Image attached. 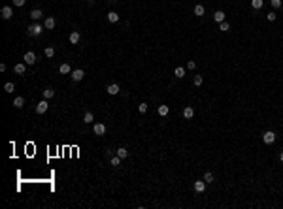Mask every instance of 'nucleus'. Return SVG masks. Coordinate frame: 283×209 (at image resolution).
<instances>
[{
  "label": "nucleus",
  "mask_w": 283,
  "mask_h": 209,
  "mask_svg": "<svg viewBox=\"0 0 283 209\" xmlns=\"http://www.w3.org/2000/svg\"><path fill=\"white\" fill-rule=\"evenodd\" d=\"M43 29H45V26H42L38 21H36V23H32L30 26H27V34H29V36H32V38H38V36H42Z\"/></svg>",
  "instance_id": "f257e3e1"
},
{
  "label": "nucleus",
  "mask_w": 283,
  "mask_h": 209,
  "mask_svg": "<svg viewBox=\"0 0 283 209\" xmlns=\"http://www.w3.org/2000/svg\"><path fill=\"white\" fill-rule=\"evenodd\" d=\"M262 141L266 143V145H272L274 141H276V134H274L272 130H268V132H264L262 134Z\"/></svg>",
  "instance_id": "f03ea898"
},
{
  "label": "nucleus",
  "mask_w": 283,
  "mask_h": 209,
  "mask_svg": "<svg viewBox=\"0 0 283 209\" xmlns=\"http://www.w3.org/2000/svg\"><path fill=\"white\" fill-rule=\"evenodd\" d=\"M106 130H108V128H106V124H104V123H96V124L93 126V132H94L96 136H104V134H106Z\"/></svg>",
  "instance_id": "7ed1b4c3"
},
{
  "label": "nucleus",
  "mask_w": 283,
  "mask_h": 209,
  "mask_svg": "<svg viewBox=\"0 0 283 209\" xmlns=\"http://www.w3.org/2000/svg\"><path fill=\"white\" fill-rule=\"evenodd\" d=\"M0 15H2V19L10 21V19L13 17V11H11V8H10V6H4L2 10H0Z\"/></svg>",
  "instance_id": "20e7f679"
},
{
  "label": "nucleus",
  "mask_w": 283,
  "mask_h": 209,
  "mask_svg": "<svg viewBox=\"0 0 283 209\" xmlns=\"http://www.w3.org/2000/svg\"><path fill=\"white\" fill-rule=\"evenodd\" d=\"M47 107H49V102H47V100H42V102L38 104V106H36V113H45L47 111Z\"/></svg>",
  "instance_id": "39448f33"
},
{
  "label": "nucleus",
  "mask_w": 283,
  "mask_h": 209,
  "mask_svg": "<svg viewBox=\"0 0 283 209\" xmlns=\"http://www.w3.org/2000/svg\"><path fill=\"white\" fill-rule=\"evenodd\" d=\"M70 75H72V79H74V81H81V79L85 77V72H83L81 68H78V70H74Z\"/></svg>",
  "instance_id": "423d86ee"
},
{
  "label": "nucleus",
  "mask_w": 283,
  "mask_h": 209,
  "mask_svg": "<svg viewBox=\"0 0 283 209\" xmlns=\"http://www.w3.org/2000/svg\"><path fill=\"white\" fill-rule=\"evenodd\" d=\"M68 40H70V43H72V45H75V43H79V40H81V34H79L78 30H74V32H70Z\"/></svg>",
  "instance_id": "0eeeda50"
},
{
  "label": "nucleus",
  "mask_w": 283,
  "mask_h": 209,
  "mask_svg": "<svg viewBox=\"0 0 283 209\" xmlns=\"http://www.w3.org/2000/svg\"><path fill=\"white\" fill-rule=\"evenodd\" d=\"M23 60H25V62L30 66V64H34V62H36V55L32 53V51H27V53H25V57H23Z\"/></svg>",
  "instance_id": "6e6552de"
},
{
  "label": "nucleus",
  "mask_w": 283,
  "mask_h": 209,
  "mask_svg": "<svg viewBox=\"0 0 283 209\" xmlns=\"http://www.w3.org/2000/svg\"><path fill=\"white\" fill-rule=\"evenodd\" d=\"M43 26H45L47 30H53L55 26H57V21H55V17H47L45 21H43Z\"/></svg>",
  "instance_id": "1a4fd4ad"
},
{
  "label": "nucleus",
  "mask_w": 283,
  "mask_h": 209,
  "mask_svg": "<svg viewBox=\"0 0 283 209\" xmlns=\"http://www.w3.org/2000/svg\"><path fill=\"white\" fill-rule=\"evenodd\" d=\"M108 94H111V96H115V94H119V91H121V89H119V85H117V83H111V85H108Z\"/></svg>",
  "instance_id": "9d476101"
},
{
  "label": "nucleus",
  "mask_w": 283,
  "mask_h": 209,
  "mask_svg": "<svg viewBox=\"0 0 283 209\" xmlns=\"http://www.w3.org/2000/svg\"><path fill=\"white\" fill-rule=\"evenodd\" d=\"M157 113L161 115V117H166V115L170 113V107H168V106H164V104H162V106H159V107H157Z\"/></svg>",
  "instance_id": "9b49d317"
},
{
  "label": "nucleus",
  "mask_w": 283,
  "mask_h": 209,
  "mask_svg": "<svg viewBox=\"0 0 283 209\" xmlns=\"http://www.w3.org/2000/svg\"><path fill=\"white\" fill-rule=\"evenodd\" d=\"M42 15H43V11L40 10V8H36V10L30 11V17H32L34 21H40V19H42Z\"/></svg>",
  "instance_id": "f8f14e48"
},
{
  "label": "nucleus",
  "mask_w": 283,
  "mask_h": 209,
  "mask_svg": "<svg viewBox=\"0 0 283 209\" xmlns=\"http://www.w3.org/2000/svg\"><path fill=\"white\" fill-rule=\"evenodd\" d=\"M183 117H185V119H193L194 117V109L191 106H187L185 109H183Z\"/></svg>",
  "instance_id": "ddd939ff"
},
{
  "label": "nucleus",
  "mask_w": 283,
  "mask_h": 209,
  "mask_svg": "<svg viewBox=\"0 0 283 209\" xmlns=\"http://www.w3.org/2000/svg\"><path fill=\"white\" fill-rule=\"evenodd\" d=\"M213 21H215V23H223V21H225V13H223L221 10L215 11V13H213Z\"/></svg>",
  "instance_id": "4468645a"
},
{
  "label": "nucleus",
  "mask_w": 283,
  "mask_h": 209,
  "mask_svg": "<svg viewBox=\"0 0 283 209\" xmlns=\"http://www.w3.org/2000/svg\"><path fill=\"white\" fill-rule=\"evenodd\" d=\"M23 106H25V98H23V96H17V98L13 100V107H17V109H21Z\"/></svg>",
  "instance_id": "2eb2a0df"
},
{
  "label": "nucleus",
  "mask_w": 283,
  "mask_h": 209,
  "mask_svg": "<svg viewBox=\"0 0 283 209\" xmlns=\"http://www.w3.org/2000/svg\"><path fill=\"white\" fill-rule=\"evenodd\" d=\"M194 190H196V192H204L206 190V181H196V183H194Z\"/></svg>",
  "instance_id": "dca6fc26"
},
{
  "label": "nucleus",
  "mask_w": 283,
  "mask_h": 209,
  "mask_svg": "<svg viewBox=\"0 0 283 209\" xmlns=\"http://www.w3.org/2000/svg\"><path fill=\"white\" fill-rule=\"evenodd\" d=\"M204 6H202V4H196V6H194V15H196V17H202V15H204Z\"/></svg>",
  "instance_id": "f3484780"
},
{
  "label": "nucleus",
  "mask_w": 283,
  "mask_h": 209,
  "mask_svg": "<svg viewBox=\"0 0 283 209\" xmlns=\"http://www.w3.org/2000/svg\"><path fill=\"white\" fill-rule=\"evenodd\" d=\"M121 160H123V158H119V156L115 155V156H111V158H110V164H111L113 168H119V166H121Z\"/></svg>",
  "instance_id": "a211bd4d"
},
{
  "label": "nucleus",
  "mask_w": 283,
  "mask_h": 209,
  "mask_svg": "<svg viewBox=\"0 0 283 209\" xmlns=\"http://www.w3.org/2000/svg\"><path fill=\"white\" fill-rule=\"evenodd\" d=\"M59 72H61V74H64V75H66V74H72V68H70V64H66V62H64V64H61Z\"/></svg>",
  "instance_id": "6ab92c4d"
},
{
  "label": "nucleus",
  "mask_w": 283,
  "mask_h": 209,
  "mask_svg": "<svg viewBox=\"0 0 283 209\" xmlns=\"http://www.w3.org/2000/svg\"><path fill=\"white\" fill-rule=\"evenodd\" d=\"M108 21H110V23H117L119 21L117 11H110V13H108Z\"/></svg>",
  "instance_id": "aec40b11"
},
{
  "label": "nucleus",
  "mask_w": 283,
  "mask_h": 209,
  "mask_svg": "<svg viewBox=\"0 0 283 209\" xmlns=\"http://www.w3.org/2000/svg\"><path fill=\"white\" fill-rule=\"evenodd\" d=\"M83 121H85L87 124H89V123H93V121H94V115H93V111H85V115H83Z\"/></svg>",
  "instance_id": "412c9836"
},
{
  "label": "nucleus",
  "mask_w": 283,
  "mask_h": 209,
  "mask_svg": "<svg viewBox=\"0 0 283 209\" xmlns=\"http://www.w3.org/2000/svg\"><path fill=\"white\" fill-rule=\"evenodd\" d=\"M251 6H253V10H261L264 6V0H251Z\"/></svg>",
  "instance_id": "4be33fe9"
},
{
  "label": "nucleus",
  "mask_w": 283,
  "mask_h": 209,
  "mask_svg": "<svg viewBox=\"0 0 283 209\" xmlns=\"http://www.w3.org/2000/svg\"><path fill=\"white\" fill-rule=\"evenodd\" d=\"M13 70H15V74L23 75V74H25V72H27V66H25V64H17V66H15Z\"/></svg>",
  "instance_id": "5701e85b"
},
{
  "label": "nucleus",
  "mask_w": 283,
  "mask_h": 209,
  "mask_svg": "<svg viewBox=\"0 0 283 209\" xmlns=\"http://www.w3.org/2000/svg\"><path fill=\"white\" fill-rule=\"evenodd\" d=\"M174 74H176V77H185V68H181V66H177L176 70H174Z\"/></svg>",
  "instance_id": "b1692460"
},
{
  "label": "nucleus",
  "mask_w": 283,
  "mask_h": 209,
  "mask_svg": "<svg viewBox=\"0 0 283 209\" xmlns=\"http://www.w3.org/2000/svg\"><path fill=\"white\" fill-rule=\"evenodd\" d=\"M117 156H119V158H126V156H129V151H126L125 147H119V149H117Z\"/></svg>",
  "instance_id": "393cba45"
},
{
  "label": "nucleus",
  "mask_w": 283,
  "mask_h": 209,
  "mask_svg": "<svg viewBox=\"0 0 283 209\" xmlns=\"http://www.w3.org/2000/svg\"><path fill=\"white\" fill-rule=\"evenodd\" d=\"M53 96H55V91L53 89H45V91H43V98H45V100L53 98Z\"/></svg>",
  "instance_id": "a878e982"
},
{
  "label": "nucleus",
  "mask_w": 283,
  "mask_h": 209,
  "mask_svg": "<svg viewBox=\"0 0 283 209\" xmlns=\"http://www.w3.org/2000/svg\"><path fill=\"white\" fill-rule=\"evenodd\" d=\"M219 30H223V32H228L230 30V25L226 21H223V23H219Z\"/></svg>",
  "instance_id": "bb28decb"
},
{
  "label": "nucleus",
  "mask_w": 283,
  "mask_h": 209,
  "mask_svg": "<svg viewBox=\"0 0 283 209\" xmlns=\"http://www.w3.org/2000/svg\"><path fill=\"white\" fill-rule=\"evenodd\" d=\"M204 181H206V183H213V173H212V171H206V173H204Z\"/></svg>",
  "instance_id": "cd10ccee"
},
{
  "label": "nucleus",
  "mask_w": 283,
  "mask_h": 209,
  "mask_svg": "<svg viewBox=\"0 0 283 209\" xmlns=\"http://www.w3.org/2000/svg\"><path fill=\"white\" fill-rule=\"evenodd\" d=\"M4 91H6V92H10V94H11V92L15 91V85H13V83H6V85H4Z\"/></svg>",
  "instance_id": "c85d7f7f"
},
{
  "label": "nucleus",
  "mask_w": 283,
  "mask_h": 209,
  "mask_svg": "<svg viewBox=\"0 0 283 209\" xmlns=\"http://www.w3.org/2000/svg\"><path fill=\"white\" fill-rule=\"evenodd\" d=\"M138 111H140L142 115H143V113H147V104H145V102H142L140 106H138Z\"/></svg>",
  "instance_id": "c756f323"
},
{
  "label": "nucleus",
  "mask_w": 283,
  "mask_h": 209,
  "mask_svg": "<svg viewBox=\"0 0 283 209\" xmlns=\"http://www.w3.org/2000/svg\"><path fill=\"white\" fill-rule=\"evenodd\" d=\"M53 55H55V49H53V47H45V57H53Z\"/></svg>",
  "instance_id": "7c9ffc66"
},
{
  "label": "nucleus",
  "mask_w": 283,
  "mask_h": 209,
  "mask_svg": "<svg viewBox=\"0 0 283 209\" xmlns=\"http://www.w3.org/2000/svg\"><path fill=\"white\" fill-rule=\"evenodd\" d=\"M202 81H204V79H202V75H194V85H196V87H200Z\"/></svg>",
  "instance_id": "2f4dec72"
},
{
  "label": "nucleus",
  "mask_w": 283,
  "mask_h": 209,
  "mask_svg": "<svg viewBox=\"0 0 283 209\" xmlns=\"http://www.w3.org/2000/svg\"><path fill=\"white\" fill-rule=\"evenodd\" d=\"M187 68H189V70H194V68H196V62H194V60H187Z\"/></svg>",
  "instance_id": "473e14b6"
},
{
  "label": "nucleus",
  "mask_w": 283,
  "mask_h": 209,
  "mask_svg": "<svg viewBox=\"0 0 283 209\" xmlns=\"http://www.w3.org/2000/svg\"><path fill=\"white\" fill-rule=\"evenodd\" d=\"M13 6H17V8L25 6V0H13Z\"/></svg>",
  "instance_id": "72a5a7b5"
},
{
  "label": "nucleus",
  "mask_w": 283,
  "mask_h": 209,
  "mask_svg": "<svg viewBox=\"0 0 283 209\" xmlns=\"http://www.w3.org/2000/svg\"><path fill=\"white\" fill-rule=\"evenodd\" d=\"M276 19H277V15L274 13V11H270V13H268V21H276Z\"/></svg>",
  "instance_id": "f704fd0d"
},
{
  "label": "nucleus",
  "mask_w": 283,
  "mask_h": 209,
  "mask_svg": "<svg viewBox=\"0 0 283 209\" xmlns=\"http://www.w3.org/2000/svg\"><path fill=\"white\" fill-rule=\"evenodd\" d=\"M274 8H281V0H270Z\"/></svg>",
  "instance_id": "c9c22d12"
},
{
  "label": "nucleus",
  "mask_w": 283,
  "mask_h": 209,
  "mask_svg": "<svg viewBox=\"0 0 283 209\" xmlns=\"http://www.w3.org/2000/svg\"><path fill=\"white\" fill-rule=\"evenodd\" d=\"M280 160H281V162H283V151H281V155H280Z\"/></svg>",
  "instance_id": "e433bc0d"
}]
</instances>
